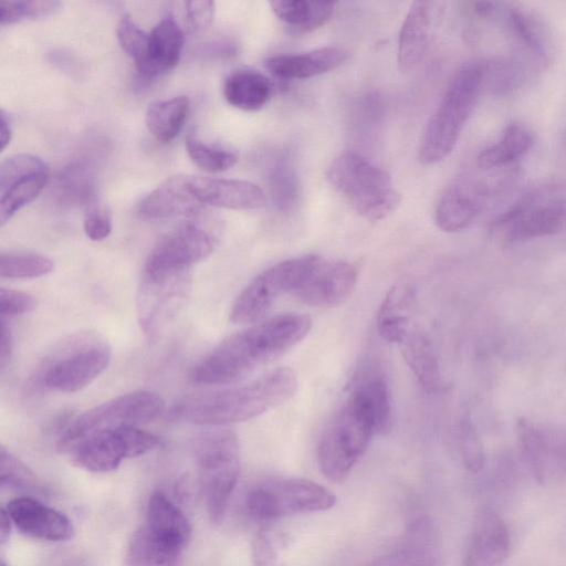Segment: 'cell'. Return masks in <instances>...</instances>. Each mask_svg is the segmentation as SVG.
<instances>
[{
    "mask_svg": "<svg viewBox=\"0 0 566 566\" xmlns=\"http://www.w3.org/2000/svg\"><path fill=\"white\" fill-rule=\"evenodd\" d=\"M336 503L333 492L321 484L298 478L264 482L247 496L245 510L250 517L269 522L283 516L327 511Z\"/></svg>",
    "mask_w": 566,
    "mask_h": 566,
    "instance_id": "cell-10",
    "label": "cell"
},
{
    "mask_svg": "<svg viewBox=\"0 0 566 566\" xmlns=\"http://www.w3.org/2000/svg\"><path fill=\"white\" fill-rule=\"evenodd\" d=\"M443 12V3L439 1H415L410 6L398 35L397 61L401 71H411L424 60Z\"/></svg>",
    "mask_w": 566,
    "mask_h": 566,
    "instance_id": "cell-18",
    "label": "cell"
},
{
    "mask_svg": "<svg viewBox=\"0 0 566 566\" xmlns=\"http://www.w3.org/2000/svg\"><path fill=\"white\" fill-rule=\"evenodd\" d=\"M296 389L295 371L279 367L245 384L187 397L172 407L170 418L213 427L242 422L287 401Z\"/></svg>",
    "mask_w": 566,
    "mask_h": 566,
    "instance_id": "cell-2",
    "label": "cell"
},
{
    "mask_svg": "<svg viewBox=\"0 0 566 566\" xmlns=\"http://www.w3.org/2000/svg\"><path fill=\"white\" fill-rule=\"evenodd\" d=\"M159 444L158 438L138 426H124L91 433L69 447L71 461L94 473L116 470L124 459L143 455Z\"/></svg>",
    "mask_w": 566,
    "mask_h": 566,
    "instance_id": "cell-12",
    "label": "cell"
},
{
    "mask_svg": "<svg viewBox=\"0 0 566 566\" xmlns=\"http://www.w3.org/2000/svg\"><path fill=\"white\" fill-rule=\"evenodd\" d=\"M398 345L421 387L427 392L436 391L441 385V371L436 349L428 336L412 327Z\"/></svg>",
    "mask_w": 566,
    "mask_h": 566,
    "instance_id": "cell-28",
    "label": "cell"
},
{
    "mask_svg": "<svg viewBox=\"0 0 566 566\" xmlns=\"http://www.w3.org/2000/svg\"><path fill=\"white\" fill-rule=\"evenodd\" d=\"M565 224V198L552 187H541L521 195L493 219L491 227L513 243L556 234Z\"/></svg>",
    "mask_w": 566,
    "mask_h": 566,
    "instance_id": "cell-8",
    "label": "cell"
},
{
    "mask_svg": "<svg viewBox=\"0 0 566 566\" xmlns=\"http://www.w3.org/2000/svg\"><path fill=\"white\" fill-rule=\"evenodd\" d=\"M6 510L15 527L27 536L60 542L74 535L73 524L66 515L36 499L15 497L7 504Z\"/></svg>",
    "mask_w": 566,
    "mask_h": 566,
    "instance_id": "cell-20",
    "label": "cell"
},
{
    "mask_svg": "<svg viewBox=\"0 0 566 566\" xmlns=\"http://www.w3.org/2000/svg\"><path fill=\"white\" fill-rule=\"evenodd\" d=\"M12 524H13V522H12L10 515L8 514L7 510L1 509V512H0V544L1 545H4L8 542L9 537H10Z\"/></svg>",
    "mask_w": 566,
    "mask_h": 566,
    "instance_id": "cell-50",
    "label": "cell"
},
{
    "mask_svg": "<svg viewBox=\"0 0 566 566\" xmlns=\"http://www.w3.org/2000/svg\"><path fill=\"white\" fill-rule=\"evenodd\" d=\"M415 290L408 283H398L385 295L377 313V328L389 343L399 344L411 331V308Z\"/></svg>",
    "mask_w": 566,
    "mask_h": 566,
    "instance_id": "cell-26",
    "label": "cell"
},
{
    "mask_svg": "<svg viewBox=\"0 0 566 566\" xmlns=\"http://www.w3.org/2000/svg\"><path fill=\"white\" fill-rule=\"evenodd\" d=\"M145 524L185 548L191 537V527L187 517L160 491L153 493L149 497Z\"/></svg>",
    "mask_w": 566,
    "mask_h": 566,
    "instance_id": "cell-32",
    "label": "cell"
},
{
    "mask_svg": "<svg viewBox=\"0 0 566 566\" xmlns=\"http://www.w3.org/2000/svg\"><path fill=\"white\" fill-rule=\"evenodd\" d=\"M367 408L376 434L385 433L391 423V401L388 385L380 373H368L355 381L350 390Z\"/></svg>",
    "mask_w": 566,
    "mask_h": 566,
    "instance_id": "cell-34",
    "label": "cell"
},
{
    "mask_svg": "<svg viewBox=\"0 0 566 566\" xmlns=\"http://www.w3.org/2000/svg\"><path fill=\"white\" fill-rule=\"evenodd\" d=\"M165 409L163 397L140 389L108 399L74 418L59 439L63 451L73 442L94 432L124 426H138L157 418Z\"/></svg>",
    "mask_w": 566,
    "mask_h": 566,
    "instance_id": "cell-9",
    "label": "cell"
},
{
    "mask_svg": "<svg viewBox=\"0 0 566 566\" xmlns=\"http://www.w3.org/2000/svg\"><path fill=\"white\" fill-rule=\"evenodd\" d=\"M188 27L191 31L205 30L213 20L214 2L210 0H193L185 2Z\"/></svg>",
    "mask_w": 566,
    "mask_h": 566,
    "instance_id": "cell-46",
    "label": "cell"
},
{
    "mask_svg": "<svg viewBox=\"0 0 566 566\" xmlns=\"http://www.w3.org/2000/svg\"><path fill=\"white\" fill-rule=\"evenodd\" d=\"M190 108L187 95L155 101L147 107L145 122L148 130L161 143L172 140L181 130Z\"/></svg>",
    "mask_w": 566,
    "mask_h": 566,
    "instance_id": "cell-33",
    "label": "cell"
},
{
    "mask_svg": "<svg viewBox=\"0 0 566 566\" xmlns=\"http://www.w3.org/2000/svg\"><path fill=\"white\" fill-rule=\"evenodd\" d=\"M347 59L339 46H324L302 53L279 54L265 60L273 75L285 80L310 78L338 67Z\"/></svg>",
    "mask_w": 566,
    "mask_h": 566,
    "instance_id": "cell-23",
    "label": "cell"
},
{
    "mask_svg": "<svg viewBox=\"0 0 566 566\" xmlns=\"http://www.w3.org/2000/svg\"><path fill=\"white\" fill-rule=\"evenodd\" d=\"M36 306V298L29 293L6 287L0 289L1 319L7 321L19 315L31 313Z\"/></svg>",
    "mask_w": 566,
    "mask_h": 566,
    "instance_id": "cell-45",
    "label": "cell"
},
{
    "mask_svg": "<svg viewBox=\"0 0 566 566\" xmlns=\"http://www.w3.org/2000/svg\"><path fill=\"white\" fill-rule=\"evenodd\" d=\"M326 178L365 219L381 220L400 205L401 196L394 187L390 175L356 151H344L334 158Z\"/></svg>",
    "mask_w": 566,
    "mask_h": 566,
    "instance_id": "cell-4",
    "label": "cell"
},
{
    "mask_svg": "<svg viewBox=\"0 0 566 566\" xmlns=\"http://www.w3.org/2000/svg\"><path fill=\"white\" fill-rule=\"evenodd\" d=\"M117 40L134 61L136 69L140 66L147 54L148 33L143 31L129 15H124L117 25Z\"/></svg>",
    "mask_w": 566,
    "mask_h": 566,
    "instance_id": "cell-43",
    "label": "cell"
},
{
    "mask_svg": "<svg viewBox=\"0 0 566 566\" xmlns=\"http://www.w3.org/2000/svg\"><path fill=\"white\" fill-rule=\"evenodd\" d=\"M185 34L172 17L161 19L148 33L146 59L137 67L145 78H153L172 70L179 62Z\"/></svg>",
    "mask_w": 566,
    "mask_h": 566,
    "instance_id": "cell-24",
    "label": "cell"
},
{
    "mask_svg": "<svg viewBox=\"0 0 566 566\" xmlns=\"http://www.w3.org/2000/svg\"><path fill=\"white\" fill-rule=\"evenodd\" d=\"M252 565L253 566H277V553L270 537L262 531L258 532L252 539Z\"/></svg>",
    "mask_w": 566,
    "mask_h": 566,
    "instance_id": "cell-47",
    "label": "cell"
},
{
    "mask_svg": "<svg viewBox=\"0 0 566 566\" xmlns=\"http://www.w3.org/2000/svg\"><path fill=\"white\" fill-rule=\"evenodd\" d=\"M546 433L553 472L558 470L566 474V432L557 436L548 431Z\"/></svg>",
    "mask_w": 566,
    "mask_h": 566,
    "instance_id": "cell-48",
    "label": "cell"
},
{
    "mask_svg": "<svg viewBox=\"0 0 566 566\" xmlns=\"http://www.w3.org/2000/svg\"><path fill=\"white\" fill-rule=\"evenodd\" d=\"M200 488L211 522H222L240 474V448L234 432L216 430L196 446Z\"/></svg>",
    "mask_w": 566,
    "mask_h": 566,
    "instance_id": "cell-7",
    "label": "cell"
},
{
    "mask_svg": "<svg viewBox=\"0 0 566 566\" xmlns=\"http://www.w3.org/2000/svg\"><path fill=\"white\" fill-rule=\"evenodd\" d=\"M184 549L144 524L129 539L126 560L129 566H177Z\"/></svg>",
    "mask_w": 566,
    "mask_h": 566,
    "instance_id": "cell-27",
    "label": "cell"
},
{
    "mask_svg": "<svg viewBox=\"0 0 566 566\" xmlns=\"http://www.w3.org/2000/svg\"><path fill=\"white\" fill-rule=\"evenodd\" d=\"M218 241L214 227L199 212L165 233L149 251L144 272L167 273L191 270L210 255Z\"/></svg>",
    "mask_w": 566,
    "mask_h": 566,
    "instance_id": "cell-14",
    "label": "cell"
},
{
    "mask_svg": "<svg viewBox=\"0 0 566 566\" xmlns=\"http://www.w3.org/2000/svg\"><path fill=\"white\" fill-rule=\"evenodd\" d=\"M59 1L32 0V1H1L0 24H12L25 19H38L54 14L61 8Z\"/></svg>",
    "mask_w": 566,
    "mask_h": 566,
    "instance_id": "cell-42",
    "label": "cell"
},
{
    "mask_svg": "<svg viewBox=\"0 0 566 566\" xmlns=\"http://www.w3.org/2000/svg\"><path fill=\"white\" fill-rule=\"evenodd\" d=\"M275 17L294 33H306L324 25L333 15L335 3L307 0L269 2Z\"/></svg>",
    "mask_w": 566,
    "mask_h": 566,
    "instance_id": "cell-31",
    "label": "cell"
},
{
    "mask_svg": "<svg viewBox=\"0 0 566 566\" xmlns=\"http://www.w3.org/2000/svg\"><path fill=\"white\" fill-rule=\"evenodd\" d=\"M54 270L52 259L38 253H1L0 276L3 279H35Z\"/></svg>",
    "mask_w": 566,
    "mask_h": 566,
    "instance_id": "cell-40",
    "label": "cell"
},
{
    "mask_svg": "<svg viewBox=\"0 0 566 566\" xmlns=\"http://www.w3.org/2000/svg\"><path fill=\"white\" fill-rule=\"evenodd\" d=\"M1 486L29 494H45L40 479L3 446L0 448Z\"/></svg>",
    "mask_w": 566,
    "mask_h": 566,
    "instance_id": "cell-38",
    "label": "cell"
},
{
    "mask_svg": "<svg viewBox=\"0 0 566 566\" xmlns=\"http://www.w3.org/2000/svg\"><path fill=\"white\" fill-rule=\"evenodd\" d=\"M483 90L484 61L471 60L457 69L423 129L421 164H437L453 150Z\"/></svg>",
    "mask_w": 566,
    "mask_h": 566,
    "instance_id": "cell-3",
    "label": "cell"
},
{
    "mask_svg": "<svg viewBox=\"0 0 566 566\" xmlns=\"http://www.w3.org/2000/svg\"><path fill=\"white\" fill-rule=\"evenodd\" d=\"M308 315L285 313L256 322L220 342L191 371L201 385L237 382L275 360L310 332Z\"/></svg>",
    "mask_w": 566,
    "mask_h": 566,
    "instance_id": "cell-1",
    "label": "cell"
},
{
    "mask_svg": "<svg viewBox=\"0 0 566 566\" xmlns=\"http://www.w3.org/2000/svg\"><path fill=\"white\" fill-rule=\"evenodd\" d=\"M511 534L504 520L492 507L478 513L460 566H499L510 555Z\"/></svg>",
    "mask_w": 566,
    "mask_h": 566,
    "instance_id": "cell-19",
    "label": "cell"
},
{
    "mask_svg": "<svg viewBox=\"0 0 566 566\" xmlns=\"http://www.w3.org/2000/svg\"><path fill=\"white\" fill-rule=\"evenodd\" d=\"M111 358V346L102 336L76 334L46 357L39 380L51 390L75 392L94 381L107 368Z\"/></svg>",
    "mask_w": 566,
    "mask_h": 566,
    "instance_id": "cell-6",
    "label": "cell"
},
{
    "mask_svg": "<svg viewBox=\"0 0 566 566\" xmlns=\"http://www.w3.org/2000/svg\"><path fill=\"white\" fill-rule=\"evenodd\" d=\"M0 566H8L7 563L2 559Z\"/></svg>",
    "mask_w": 566,
    "mask_h": 566,
    "instance_id": "cell-52",
    "label": "cell"
},
{
    "mask_svg": "<svg viewBox=\"0 0 566 566\" xmlns=\"http://www.w3.org/2000/svg\"><path fill=\"white\" fill-rule=\"evenodd\" d=\"M192 285L191 270L167 273H142L136 310L140 329L157 337L184 310Z\"/></svg>",
    "mask_w": 566,
    "mask_h": 566,
    "instance_id": "cell-13",
    "label": "cell"
},
{
    "mask_svg": "<svg viewBox=\"0 0 566 566\" xmlns=\"http://www.w3.org/2000/svg\"><path fill=\"white\" fill-rule=\"evenodd\" d=\"M458 446L464 467L476 473L484 465V449L478 430L469 415H462L458 422Z\"/></svg>",
    "mask_w": 566,
    "mask_h": 566,
    "instance_id": "cell-41",
    "label": "cell"
},
{
    "mask_svg": "<svg viewBox=\"0 0 566 566\" xmlns=\"http://www.w3.org/2000/svg\"><path fill=\"white\" fill-rule=\"evenodd\" d=\"M0 123H1L0 143H1V149L3 150L7 147V145L10 143L11 135H12L10 119L3 109L1 111Z\"/></svg>",
    "mask_w": 566,
    "mask_h": 566,
    "instance_id": "cell-51",
    "label": "cell"
},
{
    "mask_svg": "<svg viewBox=\"0 0 566 566\" xmlns=\"http://www.w3.org/2000/svg\"><path fill=\"white\" fill-rule=\"evenodd\" d=\"M185 146L192 163L208 172L224 171L238 161L235 151L207 144L193 134L187 135Z\"/></svg>",
    "mask_w": 566,
    "mask_h": 566,
    "instance_id": "cell-39",
    "label": "cell"
},
{
    "mask_svg": "<svg viewBox=\"0 0 566 566\" xmlns=\"http://www.w3.org/2000/svg\"><path fill=\"white\" fill-rule=\"evenodd\" d=\"M272 201L276 209L287 211L297 202L298 180L292 163L285 156L275 158L269 171Z\"/></svg>",
    "mask_w": 566,
    "mask_h": 566,
    "instance_id": "cell-37",
    "label": "cell"
},
{
    "mask_svg": "<svg viewBox=\"0 0 566 566\" xmlns=\"http://www.w3.org/2000/svg\"><path fill=\"white\" fill-rule=\"evenodd\" d=\"M516 431L530 470L538 483H545L553 473L546 430L520 418Z\"/></svg>",
    "mask_w": 566,
    "mask_h": 566,
    "instance_id": "cell-35",
    "label": "cell"
},
{
    "mask_svg": "<svg viewBox=\"0 0 566 566\" xmlns=\"http://www.w3.org/2000/svg\"><path fill=\"white\" fill-rule=\"evenodd\" d=\"M272 85L262 73L239 69L224 80L223 95L227 102L243 111H258L270 99Z\"/></svg>",
    "mask_w": 566,
    "mask_h": 566,
    "instance_id": "cell-29",
    "label": "cell"
},
{
    "mask_svg": "<svg viewBox=\"0 0 566 566\" xmlns=\"http://www.w3.org/2000/svg\"><path fill=\"white\" fill-rule=\"evenodd\" d=\"M13 350V338L7 321L1 319L0 336V369L3 371L10 360Z\"/></svg>",
    "mask_w": 566,
    "mask_h": 566,
    "instance_id": "cell-49",
    "label": "cell"
},
{
    "mask_svg": "<svg viewBox=\"0 0 566 566\" xmlns=\"http://www.w3.org/2000/svg\"><path fill=\"white\" fill-rule=\"evenodd\" d=\"M84 231L93 241L106 239L113 228L111 210L103 203H91L84 216Z\"/></svg>",
    "mask_w": 566,
    "mask_h": 566,
    "instance_id": "cell-44",
    "label": "cell"
},
{
    "mask_svg": "<svg viewBox=\"0 0 566 566\" xmlns=\"http://www.w3.org/2000/svg\"><path fill=\"white\" fill-rule=\"evenodd\" d=\"M201 205L196 199L190 175H176L167 178L138 205V213L150 220L191 217L200 212Z\"/></svg>",
    "mask_w": 566,
    "mask_h": 566,
    "instance_id": "cell-22",
    "label": "cell"
},
{
    "mask_svg": "<svg viewBox=\"0 0 566 566\" xmlns=\"http://www.w3.org/2000/svg\"><path fill=\"white\" fill-rule=\"evenodd\" d=\"M317 259L314 254L292 258L259 273L234 300L230 319L235 324L260 322L280 296L295 292Z\"/></svg>",
    "mask_w": 566,
    "mask_h": 566,
    "instance_id": "cell-11",
    "label": "cell"
},
{
    "mask_svg": "<svg viewBox=\"0 0 566 566\" xmlns=\"http://www.w3.org/2000/svg\"><path fill=\"white\" fill-rule=\"evenodd\" d=\"M504 22L516 42L538 64L546 65L553 56V42L545 23L531 10L510 4Z\"/></svg>",
    "mask_w": 566,
    "mask_h": 566,
    "instance_id": "cell-25",
    "label": "cell"
},
{
    "mask_svg": "<svg viewBox=\"0 0 566 566\" xmlns=\"http://www.w3.org/2000/svg\"><path fill=\"white\" fill-rule=\"evenodd\" d=\"M526 78L525 65L518 59L484 61V88L494 95H507L518 90Z\"/></svg>",
    "mask_w": 566,
    "mask_h": 566,
    "instance_id": "cell-36",
    "label": "cell"
},
{
    "mask_svg": "<svg viewBox=\"0 0 566 566\" xmlns=\"http://www.w3.org/2000/svg\"><path fill=\"white\" fill-rule=\"evenodd\" d=\"M357 276V269L352 263L318 256L293 295L308 306L335 307L352 295Z\"/></svg>",
    "mask_w": 566,
    "mask_h": 566,
    "instance_id": "cell-16",
    "label": "cell"
},
{
    "mask_svg": "<svg viewBox=\"0 0 566 566\" xmlns=\"http://www.w3.org/2000/svg\"><path fill=\"white\" fill-rule=\"evenodd\" d=\"M495 185L467 176L451 184L442 193L436 208V223L446 232L468 228L495 196Z\"/></svg>",
    "mask_w": 566,
    "mask_h": 566,
    "instance_id": "cell-17",
    "label": "cell"
},
{
    "mask_svg": "<svg viewBox=\"0 0 566 566\" xmlns=\"http://www.w3.org/2000/svg\"><path fill=\"white\" fill-rule=\"evenodd\" d=\"M190 186L201 206L250 210L261 208L266 201L264 191L247 180L190 175Z\"/></svg>",
    "mask_w": 566,
    "mask_h": 566,
    "instance_id": "cell-21",
    "label": "cell"
},
{
    "mask_svg": "<svg viewBox=\"0 0 566 566\" xmlns=\"http://www.w3.org/2000/svg\"><path fill=\"white\" fill-rule=\"evenodd\" d=\"M48 178V165L35 155L14 154L2 160L0 165L1 226L39 196Z\"/></svg>",
    "mask_w": 566,
    "mask_h": 566,
    "instance_id": "cell-15",
    "label": "cell"
},
{
    "mask_svg": "<svg viewBox=\"0 0 566 566\" xmlns=\"http://www.w3.org/2000/svg\"><path fill=\"white\" fill-rule=\"evenodd\" d=\"M374 434L376 429L367 408L349 392L317 446L319 468L326 479L335 483L346 480Z\"/></svg>",
    "mask_w": 566,
    "mask_h": 566,
    "instance_id": "cell-5",
    "label": "cell"
},
{
    "mask_svg": "<svg viewBox=\"0 0 566 566\" xmlns=\"http://www.w3.org/2000/svg\"><path fill=\"white\" fill-rule=\"evenodd\" d=\"M534 144L532 132L520 123L505 127L496 143L478 155V165L483 170L499 169L524 157Z\"/></svg>",
    "mask_w": 566,
    "mask_h": 566,
    "instance_id": "cell-30",
    "label": "cell"
}]
</instances>
